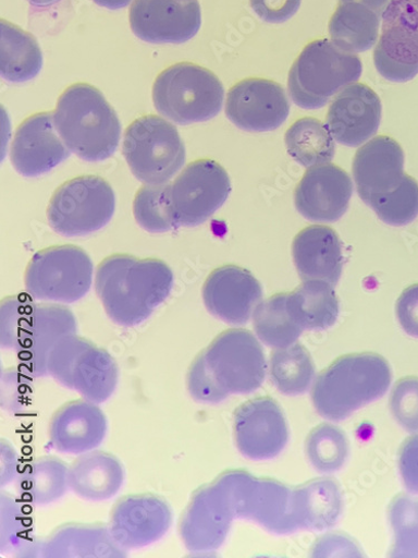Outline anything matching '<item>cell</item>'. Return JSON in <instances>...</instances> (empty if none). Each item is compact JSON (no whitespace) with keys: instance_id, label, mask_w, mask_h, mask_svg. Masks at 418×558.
Wrapping results in <instances>:
<instances>
[{"instance_id":"obj_20","label":"cell","mask_w":418,"mask_h":558,"mask_svg":"<svg viewBox=\"0 0 418 558\" xmlns=\"http://www.w3.org/2000/svg\"><path fill=\"white\" fill-rule=\"evenodd\" d=\"M71 156L54 122L53 113H37L17 129L11 160L19 173L36 178L52 171Z\"/></svg>"},{"instance_id":"obj_24","label":"cell","mask_w":418,"mask_h":558,"mask_svg":"<svg viewBox=\"0 0 418 558\" xmlns=\"http://www.w3.org/2000/svg\"><path fill=\"white\" fill-rule=\"evenodd\" d=\"M404 160L402 147L390 136H377L357 151L353 174L366 205L399 187L405 175Z\"/></svg>"},{"instance_id":"obj_35","label":"cell","mask_w":418,"mask_h":558,"mask_svg":"<svg viewBox=\"0 0 418 558\" xmlns=\"http://www.w3.org/2000/svg\"><path fill=\"white\" fill-rule=\"evenodd\" d=\"M285 143L290 155L302 166L329 163L335 156L331 132L319 120L300 119L286 132Z\"/></svg>"},{"instance_id":"obj_10","label":"cell","mask_w":418,"mask_h":558,"mask_svg":"<svg viewBox=\"0 0 418 558\" xmlns=\"http://www.w3.org/2000/svg\"><path fill=\"white\" fill-rule=\"evenodd\" d=\"M115 207V194L107 180L82 175L65 182L54 193L48 219L62 236H85L104 228L113 218Z\"/></svg>"},{"instance_id":"obj_17","label":"cell","mask_w":418,"mask_h":558,"mask_svg":"<svg viewBox=\"0 0 418 558\" xmlns=\"http://www.w3.org/2000/svg\"><path fill=\"white\" fill-rule=\"evenodd\" d=\"M234 436L243 456L251 460H268L285 449L290 430L282 408L273 399L263 397L236 410Z\"/></svg>"},{"instance_id":"obj_3","label":"cell","mask_w":418,"mask_h":558,"mask_svg":"<svg viewBox=\"0 0 418 558\" xmlns=\"http://www.w3.org/2000/svg\"><path fill=\"white\" fill-rule=\"evenodd\" d=\"M53 116L63 142L82 160L101 162L116 153L121 122L97 87L85 83L67 87Z\"/></svg>"},{"instance_id":"obj_22","label":"cell","mask_w":418,"mask_h":558,"mask_svg":"<svg viewBox=\"0 0 418 558\" xmlns=\"http://www.w3.org/2000/svg\"><path fill=\"white\" fill-rule=\"evenodd\" d=\"M352 195L349 174L339 166L324 163L307 170L296 189L295 205L310 221L333 222L345 215Z\"/></svg>"},{"instance_id":"obj_31","label":"cell","mask_w":418,"mask_h":558,"mask_svg":"<svg viewBox=\"0 0 418 558\" xmlns=\"http://www.w3.org/2000/svg\"><path fill=\"white\" fill-rule=\"evenodd\" d=\"M381 15L356 3L341 4L330 22L332 41L346 53L370 50L379 39Z\"/></svg>"},{"instance_id":"obj_36","label":"cell","mask_w":418,"mask_h":558,"mask_svg":"<svg viewBox=\"0 0 418 558\" xmlns=\"http://www.w3.org/2000/svg\"><path fill=\"white\" fill-rule=\"evenodd\" d=\"M315 366L307 349L293 344L278 349L270 360V378L274 387L286 396H299L311 386Z\"/></svg>"},{"instance_id":"obj_37","label":"cell","mask_w":418,"mask_h":558,"mask_svg":"<svg viewBox=\"0 0 418 558\" xmlns=\"http://www.w3.org/2000/svg\"><path fill=\"white\" fill-rule=\"evenodd\" d=\"M136 222L152 234H163L177 226L170 197V183L147 184L133 203Z\"/></svg>"},{"instance_id":"obj_18","label":"cell","mask_w":418,"mask_h":558,"mask_svg":"<svg viewBox=\"0 0 418 558\" xmlns=\"http://www.w3.org/2000/svg\"><path fill=\"white\" fill-rule=\"evenodd\" d=\"M173 522L169 502L153 494L121 498L113 507L110 530L126 550L143 548L160 541Z\"/></svg>"},{"instance_id":"obj_41","label":"cell","mask_w":418,"mask_h":558,"mask_svg":"<svg viewBox=\"0 0 418 558\" xmlns=\"http://www.w3.org/2000/svg\"><path fill=\"white\" fill-rule=\"evenodd\" d=\"M2 521H0V545L2 553L20 549L21 554L32 545V519L25 507L11 494L2 493Z\"/></svg>"},{"instance_id":"obj_26","label":"cell","mask_w":418,"mask_h":558,"mask_svg":"<svg viewBox=\"0 0 418 558\" xmlns=\"http://www.w3.org/2000/svg\"><path fill=\"white\" fill-rule=\"evenodd\" d=\"M24 554L49 558H121L127 550L116 542L110 526L66 524L48 538L32 544Z\"/></svg>"},{"instance_id":"obj_49","label":"cell","mask_w":418,"mask_h":558,"mask_svg":"<svg viewBox=\"0 0 418 558\" xmlns=\"http://www.w3.org/2000/svg\"><path fill=\"white\" fill-rule=\"evenodd\" d=\"M342 4L356 3L366 7L367 9L374 11L379 15H382L391 0H341Z\"/></svg>"},{"instance_id":"obj_28","label":"cell","mask_w":418,"mask_h":558,"mask_svg":"<svg viewBox=\"0 0 418 558\" xmlns=\"http://www.w3.org/2000/svg\"><path fill=\"white\" fill-rule=\"evenodd\" d=\"M125 472L112 453L93 450L73 461L69 471L70 489L89 501H106L123 487Z\"/></svg>"},{"instance_id":"obj_40","label":"cell","mask_w":418,"mask_h":558,"mask_svg":"<svg viewBox=\"0 0 418 558\" xmlns=\"http://www.w3.org/2000/svg\"><path fill=\"white\" fill-rule=\"evenodd\" d=\"M394 557H418V499L396 497L390 507Z\"/></svg>"},{"instance_id":"obj_29","label":"cell","mask_w":418,"mask_h":558,"mask_svg":"<svg viewBox=\"0 0 418 558\" xmlns=\"http://www.w3.org/2000/svg\"><path fill=\"white\" fill-rule=\"evenodd\" d=\"M288 307L300 327L309 331L332 328L340 315L334 287L319 279L306 281L288 293Z\"/></svg>"},{"instance_id":"obj_6","label":"cell","mask_w":418,"mask_h":558,"mask_svg":"<svg viewBox=\"0 0 418 558\" xmlns=\"http://www.w3.org/2000/svg\"><path fill=\"white\" fill-rule=\"evenodd\" d=\"M152 98L162 117L188 125L206 122L220 113L224 88L211 71L193 63H179L157 77Z\"/></svg>"},{"instance_id":"obj_32","label":"cell","mask_w":418,"mask_h":558,"mask_svg":"<svg viewBox=\"0 0 418 558\" xmlns=\"http://www.w3.org/2000/svg\"><path fill=\"white\" fill-rule=\"evenodd\" d=\"M2 76L11 83H24L41 71L44 59L36 38L21 27L2 21Z\"/></svg>"},{"instance_id":"obj_27","label":"cell","mask_w":418,"mask_h":558,"mask_svg":"<svg viewBox=\"0 0 418 558\" xmlns=\"http://www.w3.org/2000/svg\"><path fill=\"white\" fill-rule=\"evenodd\" d=\"M293 256L304 282L319 281L337 286L344 266L342 243L335 230L327 226H310L296 236Z\"/></svg>"},{"instance_id":"obj_1","label":"cell","mask_w":418,"mask_h":558,"mask_svg":"<svg viewBox=\"0 0 418 558\" xmlns=\"http://www.w3.org/2000/svg\"><path fill=\"white\" fill-rule=\"evenodd\" d=\"M266 372V356L255 336L247 330H229L194 361L188 372V390L198 402L220 403L231 395L258 390Z\"/></svg>"},{"instance_id":"obj_48","label":"cell","mask_w":418,"mask_h":558,"mask_svg":"<svg viewBox=\"0 0 418 558\" xmlns=\"http://www.w3.org/2000/svg\"><path fill=\"white\" fill-rule=\"evenodd\" d=\"M0 453H2V458H0V462H2V466H0V471H2L0 481H2V486L4 487L16 481L20 475L19 458L13 446L5 439L2 440Z\"/></svg>"},{"instance_id":"obj_33","label":"cell","mask_w":418,"mask_h":558,"mask_svg":"<svg viewBox=\"0 0 418 558\" xmlns=\"http://www.w3.org/2000/svg\"><path fill=\"white\" fill-rule=\"evenodd\" d=\"M302 530L330 529L339 521L343 499L339 486L328 480L310 482L297 488Z\"/></svg>"},{"instance_id":"obj_50","label":"cell","mask_w":418,"mask_h":558,"mask_svg":"<svg viewBox=\"0 0 418 558\" xmlns=\"http://www.w3.org/2000/svg\"><path fill=\"white\" fill-rule=\"evenodd\" d=\"M133 0H95V3L99 7L106 8L108 10H122L128 7Z\"/></svg>"},{"instance_id":"obj_23","label":"cell","mask_w":418,"mask_h":558,"mask_svg":"<svg viewBox=\"0 0 418 558\" xmlns=\"http://www.w3.org/2000/svg\"><path fill=\"white\" fill-rule=\"evenodd\" d=\"M381 120L380 97L366 84L354 83L334 99L327 117V128L339 144L358 147L377 134Z\"/></svg>"},{"instance_id":"obj_39","label":"cell","mask_w":418,"mask_h":558,"mask_svg":"<svg viewBox=\"0 0 418 558\" xmlns=\"http://www.w3.org/2000/svg\"><path fill=\"white\" fill-rule=\"evenodd\" d=\"M369 207L388 225L401 227L410 223L418 216L417 181L405 174L399 187L371 202Z\"/></svg>"},{"instance_id":"obj_4","label":"cell","mask_w":418,"mask_h":558,"mask_svg":"<svg viewBox=\"0 0 418 558\" xmlns=\"http://www.w3.org/2000/svg\"><path fill=\"white\" fill-rule=\"evenodd\" d=\"M391 383V366L384 357L374 353L349 354L322 372L311 399L321 416L343 422L358 409L382 398Z\"/></svg>"},{"instance_id":"obj_16","label":"cell","mask_w":418,"mask_h":558,"mask_svg":"<svg viewBox=\"0 0 418 558\" xmlns=\"http://www.w3.org/2000/svg\"><path fill=\"white\" fill-rule=\"evenodd\" d=\"M130 25L136 37L152 44H183L200 31L198 0H134Z\"/></svg>"},{"instance_id":"obj_25","label":"cell","mask_w":418,"mask_h":558,"mask_svg":"<svg viewBox=\"0 0 418 558\" xmlns=\"http://www.w3.org/2000/svg\"><path fill=\"white\" fill-rule=\"evenodd\" d=\"M108 434V418L97 403L74 400L62 405L50 424V441L56 450L83 454L97 450Z\"/></svg>"},{"instance_id":"obj_15","label":"cell","mask_w":418,"mask_h":558,"mask_svg":"<svg viewBox=\"0 0 418 558\" xmlns=\"http://www.w3.org/2000/svg\"><path fill=\"white\" fill-rule=\"evenodd\" d=\"M291 102L285 88L266 78H247L228 93L225 114L239 129L268 132L288 119Z\"/></svg>"},{"instance_id":"obj_34","label":"cell","mask_w":418,"mask_h":558,"mask_svg":"<svg viewBox=\"0 0 418 558\" xmlns=\"http://www.w3.org/2000/svg\"><path fill=\"white\" fill-rule=\"evenodd\" d=\"M254 328L261 342L274 349L293 345L304 331L288 307V294L261 302L254 313Z\"/></svg>"},{"instance_id":"obj_38","label":"cell","mask_w":418,"mask_h":558,"mask_svg":"<svg viewBox=\"0 0 418 558\" xmlns=\"http://www.w3.org/2000/svg\"><path fill=\"white\" fill-rule=\"evenodd\" d=\"M307 454L312 466L320 473L331 474L340 471L349 453L345 434L331 425H321L309 435L306 444Z\"/></svg>"},{"instance_id":"obj_43","label":"cell","mask_w":418,"mask_h":558,"mask_svg":"<svg viewBox=\"0 0 418 558\" xmlns=\"http://www.w3.org/2000/svg\"><path fill=\"white\" fill-rule=\"evenodd\" d=\"M32 305V302L17 298L3 301L0 323V342L3 349L19 351Z\"/></svg>"},{"instance_id":"obj_12","label":"cell","mask_w":418,"mask_h":558,"mask_svg":"<svg viewBox=\"0 0 418 558\" xmlns=\"http://www.w3.org/2000/svg\"><path fill=\"white\" fill-rule=\"evenodd\" d=\"M231 181L222 166L198 160L187 166L170 183V197L177 226L195 227L206 222L226 202Z\"/></svg>"},{"instance_id":"obj_19","label":"cell","mask_w":418,"mask_h":558,"mask_svg":"<svg viewBox=\"0 0 418 558\" xmlns=\"http://www.w3.org/2000/svg\"><path fill=\"white\" fill-rule=\"evenodd\" d=\"M76 332L77 323L71 310L58 304L33 303L17 351L20 366L34 378L48 376L52 350Z\"/></svg>"},{"instance_id":"obj_11","label":"cell","mask_w":418,"mask_h":558,"mask_svg":"<svg viewBox=\"0 0 418 558\" xmlns=\"http://www.w3.org/2000/svg\"><path fill=\"white\" fill-rule=\"evenodd\" d=\"M93 263L79 247L54 246L38 252L25 272L27 293L39 301L71 304L91 287Z\"/></svg>"},{"instance_id":"obj_44","label":"cell","mask_w":418,"mask_h":558,"mask_svg":"<svg viewBox=\"0 0 418 558\" xmlns=\"http://www.w3.org/2000/svg\"><path fill=\"white\" fill-rule=\"evenodd\" d=\"M391 410L404 429L418 432V378H405L396 384L391 396Z\"/></svg>"},{"instance_id":"obj_30","label":"cell","mask_w":418,"mask_h":558,"mask_svg":"<svg viewBox=\"0 0 418 558\" xmlns=\"http://www.w3.org/2000/svg\"><path fill=\"white\" fill-rule=\"evenodd\" d=\"M67 464L59 458L44 456L26 464L16 480L17 489L27 502L50 505L70 489Z\"/></svg>"},{"instance_id":"obj_13","label":"cell","mask_w":418,"mask_h":558,"mask_svg":"<svg viewBox=\"0 0 418 558\" xmlns=\"http://www.w3.org/2000/svg\"><path fill=\"white\" fill-rule=\"evenodd\" d=\"M382 19V34L374 52L377 70L390 82L411 81L418 75V3L391 0Z\"/></svg>"},{"instance_id":"obj_7","label":"cell","mask_w":418,"mask_h":558,"mask_svg":"<svg viewBox=\"0 0 418 558\" xmlns=\"http://www.w3.org/2000/svg\"><path fill=\"white\" fill-rule=\"evenodd\" d=\"M225 490L236 519L258 523L267 531L286 535L300 527L297 489L271 480L231 471L217 480Z\"/></svg>"},{"instance_id":"obj_46","label":"cell","mask_w":418,"mask_h":558,"mask_svg":"<svg viewBox=\"0 0 418 558\" xmlns=\"http://www.w3.org/2000/svg\"><path fill=\"white\" fill-rule=\"evenodd\" d=\"M398 463L406 489L418 495V436L408 438L402 445Z\"/></svg>"},{"instance_id":"obj_45","label":"cell","mask_w":418,"mask_h":558,"mask_svg":"<svg viewBox=\"0 0 418 558\" xmlns=\"http://www.w3.org/2000/svg\"><path fill=\"white\" fill-rule=\"evenodd\" d=\"M250 5L262 21L279 24L297 14L302 0H250Z\"/></svg>"},{"instance_id":"obj_51","label":"cell","mask_w":418,"mask_h":558,"mask_svg":"<svg viewBox=\"0 0 418 558\" xmlns=\"http://www.w3.org/2000/svg\"><path fill=\"white\" fill-rule=\"evenodd\" d=\"M59 2H61V0H28V3L36 8H48Z\"/></svg>"},{"instance_id":"obj_9","label":"cell","mask_w":418,"mask_h":558,"mask_svg":"<svg viewBox=\"0 0 418 558\" xmlns=\"http://www.w3.org/2000/svg\"><path fill=\"white\" fill-rule=\"evenodd\" d=\"M123 156L136 179L163 184L184 166L185 147L174 125L161 117L146 116L126 129Z\"/></svg>"},{"instance_id":"obj_47","label":"cell","mask_w":418,"mask_h":558,"mask_svg":"<svg viewBox=\"0 0 418 558\" xmlns=\"http://www.w3.org/2000/svg\"><path fill=\"white\" fill-rule=\"evenodd\" d=\"M396 314L405 333L418 339V284L402 293L396 304Z\"/></svg>"},{"instance_id":"obj_5","label":"cell","mask_w":418,"mask_h":558,"mask_svg":"<svg viewBox=\"0 0 418 558\" xmlns=\"http://www.w3.org/2000/svg\"><path fill=\"white\" fill-rule=\"evenodd\" d=\"M360 59L346 53L329 39L309 43L291 69L288 89L302 109L317 110L361 76Z\"/></svg>"},{"instance_id":"obj_42","label":"cell","mask_w":418,"mask_h":558,"mask_svg":"<svg viewBox=\"0 0 418 558\" xmlns=\"http://www.w3.org/2000/svg\"><path fill=\"white\" fill-rule=\"evenodd\" d=\"M33 378L20 365L3 371L0 398L5 411L17 414L27 410L33 398Z\"/></svg>"},{"instance_id":"obj_21","label":"cell","mask_w":418,"mask_h":558,"mask_svg":"<svg viewBox=\"0 0 418 558\" xmlns=\"http://www.w3.org/2000/svg\"><path fill=\"white\" fill-rule=\"evenodd\" d=\"M204 302L217 318L234 325L249 322L262 302V288L247 269L226 265L213 270L204 286Z\"/></svg>"},{"instance_id":"obj_8","label":"cell","mask_w":418,"mask_h":558,"mask_svg":"<svg viewBox=\"0 0 418 558\" xmlns=\"http://www.w3.org/2000/svg\"><path fill=\"white\" fill-rule=\"evenodd\" d=\"M48 376L64 388L79 393L83 399L100 404L115 392L119 367L107 350L72 335L52 350Z\"/></svg>"},{"instance_id":"obj_52","label":"cell","mask_w":418,"mask_h":558,"mask_svg":"<svg viewBox=\"0 0 418 558\" xmlns=\"http://www.w3.org/2000/svg\"><path fill=\"white\" fill-rule=\"evenodd\" d=\"M416 2L418 3V0H416Z\"/></svg>"},{"instance_id":"obj_2","label":"cell","mask_w":418,"mask_h":558,"mask_svg":"<svg viewBox=\"0 0 418 558\" xmlns=\"http://www.w3.org/2000/svg\"><path fill=\"white\" fill-rule=\"evenodd\" d=\"M174 278L160 259L113 255L98 267L97 293L109 317L121 327L146 322L171 294Z\"/></svg>"},{"instance_id":"obj_14","label":"cell","mask_w":418,"mask_h":558,"mask_svg":"<svg viewBox=\"0 0 418 558\" xmlns=\"http://www.w3.org/2000/svg\"><path fill=\"white\" fill-rule=\"evenodd\" d=\"M234 520V508L216 481L194 494L181 519L180 536L190 553L211 554L222 546Z\"/></svg>"}]
</instances>
